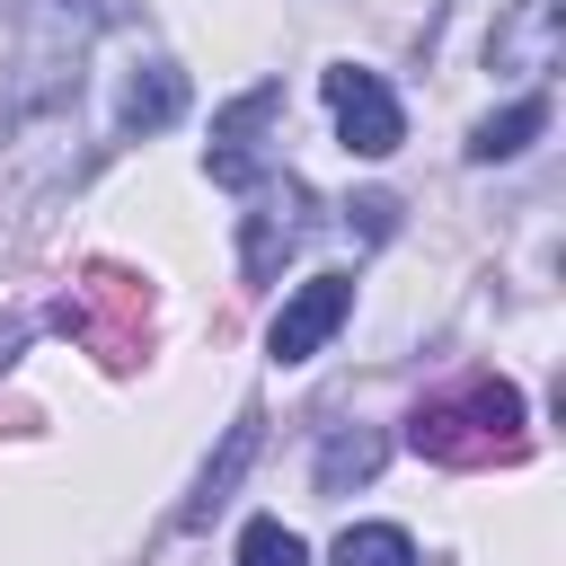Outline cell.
I'll use <instances>...</instances> for the list:
<instances>
[{
  "label": "cell",
  "mask_w": 566,
  "mask_h": 566,
  "mask_svg": "<svg viewBox=\"0 0 566 566\" xmlns=\"http://www.w3.org/2000/svg\"><path fill=\"white\" fill-rule=\"evenodd\" d=\"M345 310H354V274H310V283L265 318V354H274V363H310V354L345 327Z\"/></svg>",
  "instance_id": "277c9868"
},
{
  "label": "cell",
  "mask_w": 566,
  "mask_h": 566,
  "mask_svg": "<svg viewBox=\"0 0 566 566\" xmlns=\"http://www.w3.org/2000/svg\"><path fill=\"white\" fill-rule=\"evenodd\" d=\"M380 460H389V442H380L371 424H336V433L318 442V495L371 486V478H380Z\"/></svg>",
  "instance_id": "30bf717a"
},
{
  "label": "cell",
  "mask_w": 566,
  "mask_h": 566,
  "mask_svg": "<svg viewBox=\"0 0 566 566\" xmlns=\"http://www.w3.org/2000/svg\"><path fill=\"white\" fill-rule=\"evenodd\" d=\"M177 115H186V71L168 53H133L124 80H115V133L133 142V133H159Z\"/></svg>",
  "instance_id": "52a82bcc"
},
{
  "label": "cell",
  "mask_w": 566,
  "mask_h": 566,
  "mask_svg": "<svg viewBox=\"0 0 566 566\" xmlns=\"http://www.w3.org/2000/svg\"><path fill=\"white\" fill-rule=\"evenodd\" d=\"M354 212H363V239H389V212H398V203H389V195H363Z\"/></svg>",
  "instance_id": "4fadbf2b"
},
{
  "label": "cell",
  "mask_w": 566,
  "mask_h": 566,
  "mask_svg": "<svg viewBox=\"0 0 566 566\" xmlns=\"http://www.w3.org/2000/svg\"><path fill=\"white\" fill-rule=\"evenodd\" d=\"M407 442H416L424 460H442V469L513 460V451H522V389H513V380H495V371H478V380H460V389L424 398V407L407 416Z\"/></svg>",
  "instance_id": "6da1fadb"
},
{
  "label": "cell",
  "mask_w": 566,
  "mask_h": 566,
  "mask_svg": "<svg viewBox=\"0 0 566 566\" xmlns=\"http://www.w3.org/2000/svg\"><path fill=\"white\" fill-rule=\"evenodd\" d=\"M566 53V0H513L486 35V62L513 71V80H548Z\"/></svg>",
  "instance_id": "8992f818"
},
{
  "label": "cell",
  "mask_w": 566,
  "mask_h": 566,
  "mask_svg": "<svg viewBox=\"0 0 566 566\" xmlns=\"http://www.w3.org/2000/svg\"><path fill=\"white\" fill-rule=\"evenodd\" d=\"M539 133H548V97L531 88V97H513L504 115L469 124V159H478V168H495V159H522V150L539 142Z\"/></svg>",
  "instance_id": "9c48e42d"
},
{
  "label": "cell",
  "mask_w": 566,
  "mask_h": 566,
  "mask_svg": "<svg viewBox=\"0 0 566 566\" xmlns=\"http://www.w3.org/2000/svg\"><path fill=\"white\" fill-rule=\"evenodd\" d=\"M301 239H310V186L283 177V186H265L256 212L239 221V274H248V283H274V265H283Z\"/></svg>",
  "instance_id": "5b68a950"
},
{
  "label": "cell",
  "mask_w": 566,
  "mask_h": 566,
  "mask_svg": "<svg viewBox=\"0 0 566 566\" xmlns=\"http://www.w3.org/2000/svg\"><path fill=\"white\" fill-rule=\"evenodd\" d=\"M283 115V88L274 80H256L248 97H230L221 115H212V142H203V177L212 186H256V168H265V124Z\"/></svg>",
  "instance_id": "3957f363"
},
{
  "label": "cell",
  "mask_w": 566,
  "mask_h": 566,
  "mask_svg": "<svg viewBox=\"0 0 566 566\" xmlns=\"http://www.w3.org/2000/svg\"><path fill=\"white\" fill-rule=\"evenodd\" d=\"M318 88H327L336 142H345L354 159H389V150L407 142V115H398V97H389V80H380V71H363V62H327V71H318Z\"/></svg>",
  "instance_id": "7a4b0ae2"
},
{
  "label": "cell",
  "mask_w": 566,
  "mask_h": 566,
  "mask_svg": "<svg viewBox=\"0 0 566 566\" xmlns=\"http://www.w3.org/2000/svg\"><path fill=\"white\" fill-rule=\"evenodd\" d=\"M256 442H265V416L256 407H239V424L221 433V451L195 469V486H186V504H177V531H203L221 504H230V486L248 478V460H256Z\"/></svg>",
  "instance_id": "ba28073f"
},
{
  "label": "cell",
  "mask_w": 566,
  "mask_h": 566,
  "mask_svg": "<svg viewBox=\"0 0 566 566\" xmlns=\"http://www.w3.org/2000/svg\"><path fill=\"white\" fill-rule=\"evenodd\" d=\"M336 566H416V539L398 522H354L336 531Z\"/></svg>",
  "instance_id": "8fae6325"
},
{
  "label": "cell",
  "mask_w": 566,
  "mask_h": 566,
  "mask_svg": "<svg viewBox=\"0 0 566 566\" xmlns=\"http://www.w3.org/2000/svg\"><path fill=\"white\" fill-rule=\"evenodd\" d=\"M230 566H310V548H301V531H283L274 513H256L248 531H239V557Z\"/></svg>",
  "instance_id": "7c38bea8"
}]
</instances>
